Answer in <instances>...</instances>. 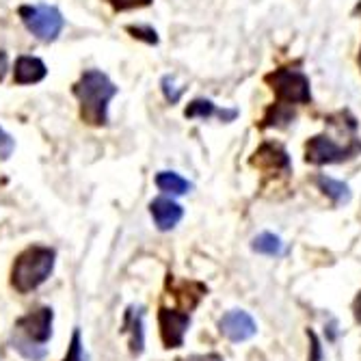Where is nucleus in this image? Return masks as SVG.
Listing matches in <instances>:
<instances>
[{"instance_id": "obj_1", "label": "nucleus", "mask_w": 361, "mask_h": 361, "mask_svg": "<svg viewBox=\"0 0 361 361\" xmlns=\"http://www.w3.org/2000/svg\"><path fill=\"white\" fill-rule=\"evenodd\" d=\"M74 95L80 104V117L89 126H104L109 121V104L117 95L115 82L100 70H85L74 85Z\"/></svg>"}, {"instance_id": "obj_2", "label": "nucleus", "mask_w": 361, "mask_h": 361, "mask_svg": "<svg viewBox=\"0 0 361 361\" xmlns=\"http://www.w3.org/2000/svg\"><path fill=\"white\" fill-rule=\"evenodd\" d=\"M56 264V251L48 245H30L20 251L11 267V288L18 294H30L42 288Z\"/></svg>"}, {"instance_id": "obj_3", "label": "nucleus", "mask_w": 361, "mask_h": 361, "mask_svg": "<svg viewBox=\"0 0 361 361\" xmlns=\"http://www.w3.org/2000/svg\"><path fill=\"white\" fill-rule=\"evenodd\" d=\"M264 82L275 93L277 102L286 106H303L312 102V85L310 76L299 70L286 65V68H277L271 74L264 76Z\"/></svg>"}, {"instance_id": "obj_4", "label": "nucleus", "mask_w": 361, "mask_h": 361, "mask_svg": "<svg viewBox=\"0 0 361 361\" xmlns=\"http://www.w3.org/2000/svg\"><path fill=\"white\" fill-rule=\"evenodd\" d=\"M361 154V139H350L340 143L334 135L322 133L312 137L305 143V162L307 165L324 167V165H340V162L353 160Z\"/></svg>"}, {"instance_id": "obj_5", "label": "nucleus", "mask_w": 361, "mask_h": 361, "mask_svg": "<svg viewBox=\"0 0 361 361\" xmlns=\"http://www.w3.org/2000/svg\"><path fill=\"white\" fill-rule=\"evenodd\" d=\"M18 16L26 30L39 42H54L65 26L61 11L50 5H22L18 9Z\"/></svg>"}, {"instance_id": "obj_6", "label": "nucleus", "mask_w": 361, "mask_h": 361, "mask_svg": "<svg viewBox=\"0 0 361 361\" xmlns=\"http://www.w3.org/2000/svg\"><path fill=\"white\" fill-rule=\"evenodd\" d=\"M190 326V312L178 310V307H165L158 310V329H160V340L165 348H182L186 334Z\"/></svg>"}, {"instance_id": "obj_7", "label": "nucleus", "mask_w": 361, "mask_h": 361, "mask_svg": "<svg viewBox=\"0 0 361 361\" xmlns=\"http://www.w3.org/2000/svg\"><path fill=\"white\" fill-rule=\"evenodd\" d=\"M52 324H54V310L50 305H39L20 316L16 320L13 331L22 334L30 342L46 346L52 338Z\"/></svg>"}, {"instance_id": "obj_8", "label": "nucleus", "mask_w": 361, "mask_h": 361, "mask_svg": "<svg viewBox=\"0 0 361 361\" xmlns=\"http://www.w3.org/2000/svg\"><path fill=\"white\" fill-rule=\"evenodd\" d=\"M219 331L221 336H225L229 342H247L257 334V324L253 320V316L245 310H229L223 314V318L219 320Z\"/></svg>"}, {"instance_id": "obj_9", "label": "nucleus", "mask_w": 361, "mask_h": 361, "mask_svg": "<svg viewBox=\"0 0 361 361\" xmlns=\"http://www.w3.org/2000/svg\"><path fill=\"white\" fill-rule=\"evenodd\" d=\"M251 165L259 167L262 171H275V173H283V176H288L292 171V162H290L286 147L281 143H275V141L262 143L253 152Z\"/></svg>"}, {"instance_id": "obj_10", "label": "nucleus", "mask_w": 361, "mask_h": 361, "mask_svg": "<svg viewBox=\"0 0 361 361\" xmlns=\"http://www.w3.org/2000/svg\"><path fill=\"white\" fill-rule=\"evenodd\" d=\"M123 336H128L130 355L139 357L145 350V312L141 305H128L123 312L121 329Z\"/></svg>"}, {"instance_id": "obj_11", "label": "nucleus", "mask_w": 361, "mask_h": 361, "mask_svg": "<svg viewBox=\"0 0 361 361\" xmlns=\"http://www.w3.org/2000/svg\"><path fill=\"white\" fill-rule=\"evenodd\" d=\"M149 214L154 219V225L158 232H171L178 227V223L184 219V208L169 195H160L149 202Z\"/></svg>"}, {"instance_id": "obj_12", "label": "nucleus", "mask_w": 361, "mask_h": 361, "mask_svg": "<svg viewBox=\"0 0 361 361\" xmlns=\"http://www.w3.org/2000/svg\"><path fill=\"white\" fill-rule=\"evenodd\" d=\"M48 74L46 63L37 56H28L22 54L18 56L16 65H13V82L16 85H35L42 82Z\"/></svg>"}, {"instance_id": "obj_13", "label": "nucleus", "mask_w": 361, "mask_h": 361, "mask_svg": "<svg viewBox=\"0 0 361 361\" xmlns=\"http://www.w3.org/2000/svg\"><path fill=\"white\" fill-rule=\"evenodd\" d=\"M314 184L318 186V190L324 195V197H329V200L336 204V206H346L350 200H353V190L346 182L342 180H336L331 176H326V173H318L314 178Z\"/></svg>"}, {"instance_id": "obj_14", "label": "nucleus", "mask_w": 361, "mask_h": 361, "mask_svg": "<svg viewBox=\"0 0 361 361\" xmlns=\"http://www.w3.org/2000/svg\"><path fill=\"white\" fill-rule=\"evenodd\" d=\"M156 186L162 195H169V197H182L188 195L195 186L192 182H188L184 176H180L178 171H160L156 173Z\"/></svg>"}, {"instance_id": "obj_15", "label": "nucleus", "mask_w": 361, "mask_h": 361, "mask_svg": "<svg viewBox=\"0 0 361 361\" xmlns=\"http://www.w3.org/2000/svg\"><path fill=\"white\" fill-rule=\"evenodd\" d=\"M9 344H11V348H13V350H18L26 361H44V359L48 357L46 346L30 342L28 338H24V336H22V334H18V331H13V334H11Z\"/></svg>"}, {"instance_id": "obj_16", "label": "nucleus", "mask_w": 361, "mask_h": 361, "mask_svg": "<svg viewBox=\"0 0 361 361\" xmlns=\"http://www.w3.org/2000/svg\"><path fill=\"white\" fill-rule=\"evenodd\" d=\"M251 251L259 253V255H269V257H279L286 253L283 240L273 234V232H262L251 240Z\"/></svg>"}, {"instance_id": "obj_17", "label": "nucleus", "mask_w": 361, "mask_h": 361, "mask_svg": "<svg viewBox=\"0 0 361 361\" xmlns=\"http://www.w3.org/2000/svg\"><path fill=\"white\" fill-rule=\"evenodd\" d=\"M297 119V113H294L292 106H286V104H273L267 109L264 117H262V128H288L290 123H294Z\"/></svg>"}, {"instance_id": "obj_18", "label": "nucleus", "mask_w": 361, "mask_h": 361, "mask_svg": "<svg viewBox=\"0 0 361 361\" xmlns=\"http://www.w3.org/2000/svg\"><path fill=\"white\" fill-rule=\"evenodd\" d=\"M219 111L216 104L208 97H197L192 100L186 109H184V117L186 119H210V117H219Z\"/></svg>"}, {"instance_id": "obj_19", "label": "nucleus", "mask_w": 361, "mask_h": 361, "mask_svg": "<svg viewBox=\"0 0 361 361\" xmlns=\"http://www.w3.org/2000/svg\"><path fill=\"white\" fill-rule=\"evenodd\" d=\"M160 89H162V95H165V100H167L169 104H178V102L182 100V95H184V87H180V85L176 82V76H173V74L162 76Z\"/></svg>"}, {"instance_id": "obj_20", "label": "nucleus", "mask_w": 361, "mask_h": 361, "mask_svg": "<svg viewBox=\"0 0 361 361\" xmlns=\"http://www.w3.org/2000/svg\"><path fill=\"white\" fill-rule=\"evenodd\" d=\"M61 361H87V355H85V344H82V334L76 326L74 334H72V340H70V346H68V353Z\"/></svg>"}, {"instance_id": "obj_21", "label": "nucleus", "mask_w": 361, "mask_h": 361, "mask_svg": "<svg viewBox=\"0 0 361 361\" xmlns=\"http://www.w3.org/2000/svg\"><path fill=\"white\" fill-rule=\"evenodd\" d=\"M126 30L135 39H141V42L149 44V46H156L158 44V32L152 26H126Z\"/></svg>"}, {"instance_id": "obj_22", "label": "nucleus", "mask_w": 361, "mask_h": 361, "mask_svg": "<svg viewBox=\"0 0 361 361\" xmlns=\"http://www.w3.org/2000/svg\"><path fill=\"white\" fill-rule=\"evenodd\" d=\"M115 11H133V9H143L149 7L154 0H109Z\"/></svg>"}, {"instance_id": "obj_23", "label": "nucleus", "mask_w": 361, "mask_h": 361, "mask_svg": "<svg viewBox=\"0 0 361 361\" xmlns=\"http://www.w3.org/2000/svg\"><path fill=\"white\" fill-rule=\"evenodd\" d=\"M13 149H16V141H13V137H11V135H7L5 130H3V126H0V158L7 160V158L13 154Z\"/></svg>"}, {"instance_id": "obj_24", "label": "nucleus", "mask_w": 361, "mask_h": 361, "mask_svg": "<svg viewBox=\"0 0 361 361\" xmlns=\"http://www.w3.org/2000/svg\"><path fill=\"white\" fill-rule=\"evenodd\" d=\"M307 338H310V361H322V346L318 336L312 329H307Z\"/></svg>"}, {"instance_id": "obj_25", "label": "nucleus", "mask_w": 361, "mask_h": 361, "mask_svg": "<svg viewBox=\"0 0 361 361\" xmlns=\"http://www.w3.org/2000/svg\"><path fill=\"white\" fill-rule=\"evenodd\" d=\"M178 361H225L219 353H206V355H188Z\"/></svg>"}, {"instance_id": "obj_26", "label": "nucleus", "mask_w": 361, "mask_h": 361, "mask_svg": "<svg viewBox=\"0 0 361 361\" xmlns=\"http://www.w3.org/2000/svg\"><path fill=\"white\" fill-rule=\"evenodd\" d=\"M238 115H240L238 109H221V111H219V119H221L223 123H232V121H236Z\"/></svg>"}, {"instance_id": "obj_27", "label": "nucleus", "mask_w": 361, "mask_h": 361, "mask_svg": "<svg viewBox=\"0 0 361 361\" xmlns=\"http://www.w3.org/2000/svg\"><path fill=\"white\" fill-rule=\"evenodd\" d=\"M353 316H355V320L361 324V290L357 292V297H355V301H353Z\"/></svg>"}, {"instance_id": "obj_28", "label": "nucleus", "mask_w": 361, "mask_h": 361, "mask_svg": "<svg viewBox=\"0 0 361 361\" xmlns=\"http://www.w3.org/2000/svg\"><path fill=\"white\" fill-rule=\"evenodd\" d=\"M7 70H9V59H7V52H5V50H0V80L5 78Z\"/></svg>"}, {"instance_id": "obj_29", "label": "nucleus", "mask_w": 361, "mask_h": 361, "mask_svg": "<svg viewBox=\"0 0 361 361\" xmlns=\"http://www.w3.org/2000/svg\"><path fill=\"white\" fill-rule=\"evenodd\" d=\"M326 329H329V340H331V342H336V340H338V331H336V329H338V322L334 320L329 326H326Z\"/></svg>"}, {"instance_id": "obj_30", "label": "nucleus", "mask_w": 361, "mask_h": 361, "mask_svg": "<svg viewBox=\"0 0 361 361\" xmlns=\"http://www.w3.org/2000/svg\"><path fill=\"white\" fill-rule=\"evenodd\" d=\"M357 63H359V70H361V48H359V56H357Z\"/></svg>"}]
</instances>
